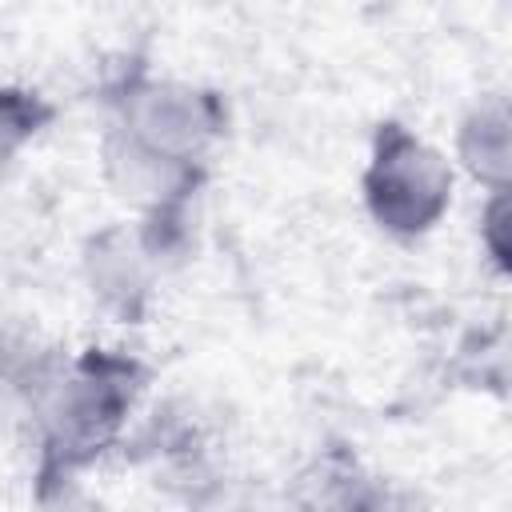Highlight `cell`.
Masks as SVG:
<instances>
[{"label": "cell", "instance_id": "cell-5", "mask_svg": "<svg viewBox=\"0 0 512 512\" xmlns=\"http://www.w3.org/2000/svg\"><path fill=\"white\" fill-rule=\"evenodd\" d=\"M460 152H464V164L496 188H504V168H508V116L500 104L492 108H480L468 124H464V136H460Z\"/></svg>", "mask_w": 512, "mask_h": 512}, {"label": "cell", "instance_id": "cell-1", "mask_svg": "<svg viewBox=\"0 0 512 512\" xmlns=\"http://www.w3.org/2000/svg\"><path fill=\"white\" fill-rule=\"evenodd\" d=\"M136 392V364L104 352L76 360L44 400V452L60 468L84 464L116 436Z\"/></svg>", "mask_w": 512, "mask_h": 512}, {"label": "cell", "instance_id": "cell-2", "mask_svg": "<svg viewBox=\"0 0 512 512\" xmlns=\"http://www.w3.org/2000/svg\"><path fill=\"white\" fill-rule=\"evenodd\" d=\"M452 196V172L440 152L400 124H380L372 164L364 172V200L372 220L392 236L428 232Z\"/></svg>", "mask_w": 512, "mask_h": 512}, {"label": "cell", "instance_id": "cell-6", "mask_svg": "<svg viewBox=\"0 0 512 512\" xmlns=\"http://www.w3.org/2000/svg\"><path fill=\"white\" fill-rule=\"evenodd\" d=\"M52 120V108L24 88H0V168Z\"/></svg>", "mask_w": 512, "mask_h": 512}, {"label": "cell", "instance_id": "cell-4", "mask_svg": "<svg viewBox=\"0 0 512 512\" xmlns=\"http://www.w3.org/2000/svg\"><path fill=\"white\" fill-rule=\"evenodd\" d=\"M156 244L144 232L128 228H108L104 236L92 240L88 248V280L92 292L100 296L104 308H116L120 316H136L140 304L148 300V272Z\"/></svg>", "mask_w": 512, "mask_h": 512}, {"label": "cell", "instance_id": "cell-3", "mask_svg": "<svg viewBox=\"0 0 512 512\" xmlns=\"http://www.w3.org/2000/svg\"><path fill=\"white\" fill-rule=\"evenodd\" d=\"M224 128V108L212 92L188 88V84H132L124 104H120V128L128 140L180 160V164H200L204 148L220 136Z\"/></svg>", "mask_w": 512, "mask_h": 512}]
</instances>
